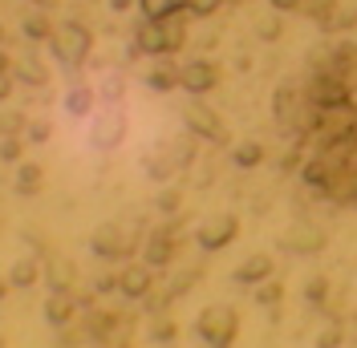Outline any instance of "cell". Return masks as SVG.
<instances>
[{"instance_id": "cell-1", "label": "cell", "mask_w": 357, "mask_h": 348, "mask_svg": "<svg viewBox=\"0 0 357 348\" xmlns=\"http://www.w3.org/2000/svg\"><path fill=\"white\" fill-rule=\"evenodd\" d=\"M49 49H53V57L61 61V65L77 69L82 61L89 57V49H93V33H89L86 24L77 21H66L53 29V37H49Z\"/></svg>"}, {"instance_id": "cell-2", "label": "cell", "mask_w": 357, "mask_h": 348, "mask_svg": "<svg viewBox=\"0 0 357 348\" xmlns=\"http://www.w3.org/2000/svg\"><path fill=\"white\" fill-rule=\"evenodd\" d=\"M305 102L312 109H341V106H354V89L341 73H329V69H317L312 73L309 89H305Z\"/></svg>"}, {"instance_id": "cell-3", "label": "cell", "mask_w": 357, "mask_h": 348, "mask_svg": "<svg viewBox=\"0 0 357 348\" xmlns=\"http://www.w3.org/2000/svg\"><path fill=\"white\" fill-rule=\"evenodd\" d=\"M195 332L203 336L207 348H231L236 332H240V316L231 308H203L199 320H195Z\"/></svg>"}, {"instance_id": "cell-4", "label": "cell", "mask_w": 357, "mask_h": 348, "mask_svg": "<svg viewBox=\"0 0 357 348\" xmlns=\"http://www.w3.org/2000/svg\"><path fill=\"white\" fill-rule=\"evenodd\" d=\"M134 247H138V239H134L130 227H122V223H102L93 235H89V251L98 255V260H130Z\"/></svg>"}, {"instance_id": "cell-5", "label": "cell", "mask_w": 357, "mask_h": 348, "mask_svg": "<svg viewBox=\"0 0 357 348\" xmlns=\"http://www.w3.org/2000/svg\"><path fill=\"white\" fill-rule=\"evenodd\" d=\"M183 122H187V130L195 134L199 142H227V126H223V118L207 106V102H199V97L183 109Z\"/></svg>"}, {"instance_id": "cell-6", "label": "cell", "mask_w": 357, "mask_h": 348, "mask_svg": "<svg viewBox=\"0 0 357 348\" xmlns=\"http://www.w3.org/2000/svg\"><path fill=\"white\" fill-rule=\"evenodd\" d=\"M220 77H223V69L215 61H207V57H195V61L178 65V89H187L191 97L211 93V89L220 86Z\"/></svg>"}, {"instance_id": "cell-7", "label": "cell", "mask_w": 357, "mask_h": 348, "mask_svg": "<svg viewBox=\"0 0 357 348\" xmlns=\"http://www.w3.org/2000/svg\"><path fill=\"white\" fill-rule=\"evenodd\" d=\"M178 255V227H155L151 235H146V243H142V263H151V267H167V263Z\"/></svg>"}, {"instance_id": "cell-8", "label": "cell", "mask_w": 357, "mask_h": 348, "mask_svg": "<svg viewBox=\"0 0 357 348\" xmlns=\"http://www.w3.org/2000/svg\"><path fill=\"white\" fill-rule=\"evenodd\" d=\"M236 235H240V219H236V215H220V219L199 223L195 243H199L203 251H223L227 243H236Z\"/></svg>"}, {"instance_id": "cell-9", "label": "cell", "mask_w": 357, "mask_h": 348, "mask_svg": "<svg viewBox=\"0 0 357 348\" xmlns=\"http://www.w3.org/2000/svg\"><path fill=\"white\" fill-rule=\"evenodd\" d=\"M325 243H329L325 227H321V223H312V219L292 223L289 235H284V247H289V251H296V255H317V251H325Z\"/></svg>"}, {"instance_id": "cell-10", "label": "cell", "mask_w": 357, "mask_h": 348, "mask_svg": "<svg viewBox=\"0 0 357 348\" xmlns=\"http://www.w3.org/2000/svg\"><path fill=\"white\" fill-rule=\"evenodd\" d=\"M118 292H122L126 300H146V296L155 292V267H151V263H126V267L118 271Z\"/></svg>"}, {"instance_id": "cell-11", "label": "cell", "mask_w": 357, "mask_h": 348, "mask_svg": "<svg viewBox=\"0 0 357 348\" xmlns=\"http://www.w3.org/2000/svg\"><path fill=\"white\" fill-rule=\"evenodd\" d=\"M272 271H276V263H272V255H264V251H256V255H248L236 271H231V280L244 283V287H260V283L272 280Z\"/></svg>"}, {"instance_id": "cell-12", "label": "cell", "mask_w": 357, "mask_h": 348, "mask_svg": "<svg viewBox=\"0 0 357 348\" xmlns=\"http://www.w3.org/2000/svg\"><path fill=\"white\" fill-rule=\"evenodd\" d=\"M73 316H77V296H73V292H53V296L45 300V320L53 328H66Z\"/></svg>"}, {"instance_id": "cell-13", "label": "cell", "mask_w": 357, "mask_h": 348, "mask_svg": "<svg viewBox=\"0 0 357 348\" xmlns=\"http://www.w3.org/2000/svg\"><path fill=\"white\" fill-rule=\"evenodd\" d=\"M146 86L155 89V93H175L178 89V65L171 57H158L155 65H151V73H146Z\"/></svg>"}, {"instance_id": "cell-14", "label": "cell", "mask_w": 357, "mask_h": 348, "mask_svg": "<svg viewBox=\"0 0 357 348\" xmlns=\"http://www.w3.org/2000/svg\"><path fill=\"white\" fill-rule=\"evenodd\" d=\"M187 4L191 0H138V13H142V21H167L175 13H187Z\"/></svg>"}, {"instance_id": "cell-15", "label": "cell", "mask_w": 357, "mask_h": 348, "mask_svg": "<svg viewBox=\"0 0 357 348\" xmlns=\"http://www.w3.org/2000/svg\"><path fill=\"white\" fill-rule=\"evenodd\" d=\"M49 287L53 292H73V283H77V271H73V263L69 260H49Z\"/></svg>"}, {"instance_id": "cell-16", "label": "cell", "mask_w": 357, "mask_h": 348, "mask_svg": "<svg viewBox=\"0 0 357 348\" xmlns=\"http://www.w3.org/2000/svg\"><path fill=\"white\" fill-rule=\"evenodd\" d=\"M53 29H57V24H53L49 13H41V8L24 13V37H29V41H49V37H53Z\"/></svg>"}, {"instance_id": "cell-17", "label": "cell", "mask_w": 357, "mask_h": 348, "mask_svg": "<svg viewBox=\"0 0 357 348\" xmlns=\"http://www.w3.org/2000/svg\"><path fill=\"white\" fill-rule=\"evenodd\" d=\"M260 162H264V142H240V146H231V166L256 171Z\"/></svg>"}, {"instance_id": "cell-18", "label": "cell", "mask_w": 357, "mask_h": 348, "mask_svg": "<svg viewBox=\"0 0 357 348\" xmlns=\"http://www.w3.org/2000/svg\"><path fill=\"white\" fill-rule=\"evenodd\" d=\"M41 187H45V171L37 162H21V166H17V191H21V195H37Z\"/></svg>"}, {"instance_id": "cell-19", "label": "cell", "mask_w": 357, "mask_h": 348, "mask_svg": "<svg viewBox=\"0 0 357 348\" xmlns=\"http://www.w3.org/2000/svg\"><path fill=\"white\" fill-rule=\"evenodd\" d=\"M37 280H41V263L33 260V255H24V260L13 263V276H8L13 287H33Z\"/></svg>"}, {"instance_id": "cell-20", "label": "cell", "mask_w": 357, "mask_h": 348, "mask_svg": "<svg viewBox=\"0 0 357 348\" xmlns=\"http://www.w3.org/2000/svg\"><path fill=\"white\" fill-rule=\"evenodd\" d=\"M17 73H21V81H29V86H45V81H49V69H45L37 57H24L21 65H17Z\"/></svg>"}, {"instance_id": "cell-21", "label": "cell", "mask_w": 357, "mask_h": 348, "mask_svg": "<svg viewBox=\"0 0 357 348\" xmlns=\"http://www.w3.org/2000/svg\"><path fill=\"white\" fill-rule=\"evenodd\" d=\"M21 154H24V134L0 138V158H4V162H21Z\"/></svg>"}, {"instance_id": "cell-22", "label": "cell", "mask_w": 357, "mask_h": 348, "mask_svg": "<svg viewBox=\"0 0 357 348\" xmlns=\"http://www.w3.org/2000/svg\"><path fill=\"white\" fill-rule=\"evenodd\" d=\"M305 300H309V304H325V300H329V280H325V276H312V280L305 283Z\"/></svg>"}, {"instance_id": "cell-23", "label": "cell", "mask_w": 357, "mask_h": 348, "mask_svg": "<svg viewBox=\"0 0 357 348\" xmlns=\"http://www.w3.org/2000/svg\"><path fill=\"white\" fill-rule=\"evenodd\" d=\"M175 332H178V324L171 320V316H158L155 324H151V336H155L158 345H171V340H175Z\"/></svg>"}, {"instance_id": "cell-24", "label": "cell", "mask_w": 357, "mask_h": 348, "mask_svg": "<svg viewBox=\"0 0 357 348\" xmlns=\"http://www.w3.org/2000/svg\"><path fill=\"white\" fill-rule=\"evenodd\" d=\"M280 296H284V287H280V283L276 280H268V283H260V292H256V304H280Z\"/></svg>"}, {"instance_id": "cell-25", "label": "cell", "mask_w": 357, "mask_h": 348, "mask_svg": "<svg viewBox=\"0 0 357 348\" xmlns=\"http://www.w3.org/2000/svg\"><path fill=\"white\" fill-rule=\"evenodd\" d=\"M256 33H260L264 41H276V37H280V13H268V17H260Z\"/></svg>"}, {"instance_id": "cell-26", "label": "cell", "mask_w": 357, "mask_h": 348, "mask_svg": "<svg viewBox=\"0 0 357 348\" xmlns=\"http://www.w3.org/2000/svg\"><path fill=\"white\" fill-rule=\"evenodd\" d=\"M223 8V0H191L187 4V17H215Z\"/></svg>"}, {"instance_id": "cell-27", "label": "cell", "mask_w": 357, "mask_h": 348, "mask_svg": "<svg viewBox=\"0 0 357 348\" xmlns=\"http://www.w3.org/2000/svg\"><path fill=\"white\" fill-rule=\"evenodd\" d=\"M341 336H345V332H341V324H329L321 336H317V348H341Z\"/></svg>"}, {"instance_id": "cell-28", "label": "cell", "mask_w": 357, "mask_h": 348, "mask_svg": "<svg viewBox=\"0 0 357 348\" xmlns=\"http://www.w3.org/2000/svg\"><path fill=\"white\" fill-rule=\"evenodd\" d=\"M178 203H183V195H178V191H162L155 207L162 211V215H175V211H178Z\"/></svg>"}, {"instance_id": "cell-29", "label": "cell", "mask_w": 357, "mask_h": 348, "mask_svg": "<svg viewBox=\"0 0 357 348\" xmlns=\"http://www.w3.org/2000/svg\"><path fill=\"white\" fill-rule=\"evenodd\" d=\"M268 4H272V13H296L305 0H268Z\"/></svg>"}, {"instance_id": "cell-30", "label": "cell", "mask_w": 357, "mask_h": 348, "mask_svg": "<svg viewBox=\"0 0 357 348\" xmlns=\"http://www.w3.org/2000/svg\"><path fill=\"white\" fill-rule=\"evenodd\" d=\"M8 93H13V77H8V73H0V102H4Z\"/></svg>"}, {"instance_id": "cell-31", "label": "cell", "mask_w": 357, "mask_h": 348, "mask_svg": "<svg viewBox=\"0 0 357 348\" xmlns=\"http://www.w3.org/2000/svg\"><path fill=\"white\" fill-rule=\"evenodd\" d=\"M33 8H41V13H49V8H57V0H29Z\"/></svg>"}, {"instance_id": "cell-32", "label": "cell", "mask_w": 357, "mask_h": 348, "mask_svg": "<svg viewBox=\"0 0 357 348\" xmlns=\"http://www.w3.org/2000/svg\"><path fill=\"white\" fill-rule=\"evenodd\" d=\"M130 4H134V0H110V8H114V13H126Z\"/></svg>"}, {"instance_id": "cell-33", "label": "cell", "mask_w": 357, "mask_h": 348, "mask_svg": "<svg viewBox=\"0 0 357 348\" xmlns=\"http://www.w3.org/2000/svg\"><path fill=\"white\" fill-rule=\"evenodd\" d=\"M0 73H13V65H8V57L0 53Z\"/></svg>"}, {"instance_id": "cell-34", "label": "cell", "mask_w": 357, "mask_h": 348, "mask_svg": "<svg viewBox=\"0 0 357 348\" xmlns=\"http://www.w3.org/2000/svg\"><path fill=\"white\" fill-rule=\"evenodd\" d=\"M8 287H13V283H8V280H0V300H4V296H8Z\"/></svg>"}, {"instance_id": "cell-35", "label": "cell", "mask_w": 357, "mask_h": 348, "mask_svg": "<svg viewBox=\"0 0 357 348\" xmlns=\"http://www.w3.org/2000/svg\"><path fill=\"white\" fill-rule=\"evenodd\" d=\"M110 348H126V345H122V340H118V345H110Z\"/></svg>"}, {"instance_id": "cell-36", "label": "cell", "mask_w": 357, "mask_h": 348, "mask_svg": "<svg viewBox=\"0 0 357 348\" xmlns=\"http://www.w3.org/2000/svg\"><path fill=\"white\" fill-rule=\"evenodd\" d=\"M0 41H4V29H0Z\"/></svg>"}]
</instances>
